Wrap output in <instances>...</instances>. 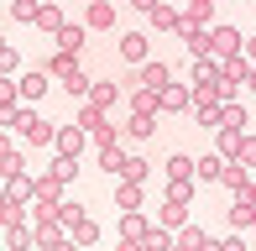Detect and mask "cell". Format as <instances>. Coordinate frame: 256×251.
Listing matches in <instances>:
<instances>
[{
	"mask_svg": "<svg viewBox=\"0 0 256 251\" xmlns=\"http://www.w3.org/2000/svg\"><path fill=\"white\" fill-rule=\"evenodd\" d=\"M10 131H16L26 146H52V131H58V126H52V120H42V116H37V105H16V120H10Z\"/></svg>",
	"mask_w": 256,
	"mask_h": 251,
	"instance_id": "6da1fadb",
	"label": "cell"
},
{
	"mask_svg": "<svg viewBox=\"0 0 256 251\" xmlns=\"http://www.w3.org/2000/svg\"><path fill=\"white\" fill-rule=\"evenodd\" d=\"M236 52H240V26L214 21L209 26V58H236Z\"/></svg>",
	"mask_w": 256,
	"mask_h": 251,
	"instance_id": "7a4b0ae2",
	"label": "cell"
},
{
	"mask_svg": "<svg viewBox=\"0 0 256 251\" xmlns=\"http://www.w3.org/2000/svg\"><path fill=\"white\" fill-rule=\"evenodd\" d=\"M48 89H52L48 68H26V74H16V100H21V105H37Z\"/></svg>",
	"mask_w": 256,
	"mask_h": 251,
	"instance_id": "3957f363",
	"label": "cell"
},
{
	"mask_svg": "<svg viewBox=\"0 0 256 251\" xmlns=\"http://www.w3.org/2000/svg\"><path fill=\"white\" fill-rule=\"evenodd\" d=\"M188 110V84H162L157 89V116H183Z\"/></svg>",
	"mask_w": 256,
	"mask_h": 251,
	"instance_id": "277c9868",
	"label": "cell"
},
{
	"mask_svg": "<svg viewBox=\"0 0 256 251\" xmlns=\"http://www.w3.org/2000/svg\"><path fill=\"white\" fill-rule=\"evenodd\" d=\"M52 42H58V52H74V58H78V52H84V42H89V26H84V21H63Z\"/></svg>",
	"mask_w": 256,
	"mask_h": 251,
	"instance_id": "5b68a950",
	"label": "cell"
},
{
	"mask_svg": "<svg viewBox=\"0 0 256 251\" xmlns=\"http://www.w3.org/2000/svg\"><path fill=\"white\" fill-rule=\"evenodd\" d=\"M52 146H58V157H74V162H78V152L89 146V136L78 131V126H58V131H52Z\"/></svg>",
	"mask_w": 256,
	"mask_h": 251,
	"instance_id": "8992f818",
	"label": "cell"
},
{
	"mask_svg": "<svg viewBox=\"0 0 256 251\" xmlns=\"http://www.w3.org/2000/svg\"><path fill=\"white\" fill-rule=\"evenodd\" d=\"M162 84H172V68L168 63H136V89H162Z\"/></svg>",
	"mask_w": 256,
	"mask_h": 251,
	"instance_id": "52a82bcc",
	"label": "cell"
},
{
	"mask_svg": "<svg viewBox=\"0 0 256 251\" xmlns=\"http://www.w3.org/2000/svg\"><path fill=\"white\" fill-rule=\"evenodd\" d=\"M120 58L126 63H146L152 58V37H146V32H126L120 37Z\"/></svg>",
	"mask_w": 256,
	"mask_h": 251,
	"instance_id": "ba28073f",
	"label": "cell"
},
{
	"mask_svg": "<svg viewBox=\"0 0 256 251\" xmlns=\"http://www.w3.org/2000/svg\"><path fill=\"white\" fill-rule=\"evenodd\" d=\"M225 162H230V157H220V152H204V157H194V184H220Z\"/></svg>",
	"mask_w": 256,
	"mask_h": 251,
	"instance_id": "9c48e42d",
	"label": "cell"
},
{
	"mask_svg": "<svg viewBox=\"0 0 256 251\" xmlns=\"http://www.w3.org/2000/svg\"><path fill=\"white\" fill-rule=\"evenodd\" d=\"M78 74H84V68H78L74 52H52V58H48V78H52V84H68V78H78Z\"/></svg>",
	"mask_w": 256,
	"mask_h": 251,
	"instance_id": "30bf717a",
	"label": "cell"
},
{
	"mask_svg": "<svg viewBox=\"0 0 256 251\" xmlns=\"http://www.w3.org/2000/svg\"><path fill=\"white\" fill-rule=\"evenodd\" d=\"M32 199L37 204H63V184L52 173H32Z\"/></svg>",
	"mask_w": 256,
	"mask_h": 251,
	"instance_id": "8fae6325",
	"label": "cell"
},
{
	"mask_svg": "<svg viewBox=\"0 0 256 251\" xmlns=\"http://www.w3.org/2000/svg\"><path fill=\"white\" fill-rule=\"evenodd\" d=\"M152 230V220H146L142 210H126L120 214V241H131V246H142V236Z\"/></svg>",
	"mask_w": 256,
	"mask_h": 251,
	"instance_id": "7c38bea8",
	"label": "cell"
},
{
	"mask_svg": "<svg viewBox=\"0 0 256 251\" xmlns=\"http://www.w3.org/2000/svg\"><path fill=\"white\" fill-rule=\"evenodd\" d=\"M84 26H89V32H110V26H115V6H110V0H89Z\"/></svg>",
	"mask_w": 256,
	"mask_h": 251,
	"instance_id": "4fadbf2b",
	"label": "cell"
},
{
	"mask_svg": "<svg viewBox=\"0 0 256 251\" xmlns=\"http://www.w3.org/2000/svg\"><path fill=\"white\" fill-rule=\"evenodd\" d=\"M63 6H58V0H48V6H37V16H32V26L37 32H48V37H58V26H63Z\"/></svg>",
	"mask_w": 256,
	"mask_h": 251,
	"instance_id": "5bb4252c",
	"label": "cell"
},
{
	"mask_svg": "<svg viewBox=\"0 0 256 251\" xmlns=\"http://www.w3.org/2000/svg\"><path fill=\"white\" fill-rule=\"evenodd\" d=\"M146 173H152V162H146L142 152H126V162H120V184H146Z\"/></svg>",
	"mask_w": 256,
	"mask_h": 251,
	"instance_id": "9a60e30c",
	"label": "cell"
},
{
	"mask_svg": "<svg viewBox=\"0 0 256 251\" xmlns=\"http://www.w3.org/2000/svg\"><path fill=\"white\" fill-rule=\"evenodd\" d=\"M214 131H246V105H236V100H225L214 116Z\"/></svg>",
	"mask_w": 256,
	"mask_h": 251,
	"instance_id": "2e32d148",
	"label": "cell"
},
{
	"mask_svg": "<svg viewBox=\"0 0 256 251\" xmlns=\"http://www.w3.org/2000/svg\"><path fill=\"white\" fill-rule=\"evenodd\" d=\"M251 214H256V204L246 194H236V204L225 210V220H230V230H251Z\"/></svg>",
	"mask_w": 256,
	"mask_h": 251,
	"instance_id": "e0dca14e",
	"label": "cell"
},
{
	"mask_svg": "<svg viewBox=\"0 0 256 251\" xmlns=\"http://www.w3.org/2000/svg\"><path fill=\"white\" fill-rule=\"evenodd\" d=\"M246 74H251V63L246 58H240V52H236V58H220V84H246Z\"/></svg>",
	"mask_w": 256,
	"mask_h": 251,
	"instance_id": "ac0fdd59",
	"label": "cell"
},
{
	"mask_svg": "<svg viewBox=\"0 0 256 251\" xmlns=\"http://www.w3.org/2000/svg\"><path fill=\"white\" fill-rule=\"evenodd\" d=\"M178 16H183V10H178V6H168V0H157V6L146 10V21H152V32H172V26H178Z\"/></svg>",
	"mask_w": 256,
	"mask_h": 251,
	"instance_id": "d6986e66",
	"label": "cell"
},
{
	"mask_svg": "<svg viewBox=\"0 0 256 251\" xmlns=\"http://www.w3.org/2000/svg\"><path fill=\"white\" fill-rule=\"evenodd\" d=\"M100 126H110V110H100V105H89V100H84V105H78V131L94 136Z\"/></svg>",
	"mask_w": 256,
	"mask_h": 251,
	"instance_id": "ffe728a7",
	"label": "cell"
},
{
	"mask_svg": "<svg viewBox=\"0 0 256 251\" xmlns=\"http://www.w3.org/2000/svg\"><path fill=\"white\" fill-rule=\"evenodd\" d=\"M0 188H6V199L32 204V173H10V178H0Z\"/></svg>",
	"mask_w": 256,
	"mask_h": 251,
	"instance_id": "44dd1931",
	"label": "cell"
},
{
	"mask_svg": "<svg viewBox=\"0 0 256 251\" xmlns=\"http://www.w3.org/2000/svg\"><path fill=\"white\" fill-rule=\"evenodd\" d=\"M188 78H194L188 89H199V84H214V78H220V58H194V63H188Z\"/></svg>",
	"mask_w": 256,
	"mask_h": 251,
	"instance_id": "7402d4cb",
	"label": "cell"
},
{
	"mask_svg": "<svg viewBox=\"0 0 256 251\" xmlns=\"http://www.w3.org/2000/svg\"><path fill=\"white\" fill-rule=\"evenodd\" d=\"M183 21H188V26H214V0H188V10H183Z\"/></svg>",
	"mask_w": 256,
	"mask_h": 251,
	"instance_id": "603a6c76",
	"label": "cell"
},
{
	"mask_svg": "<svg viewBox=\"0 0 256 251\" xmlns=\"http://www.w3.org/2000/svg\"><path fill=\"white\" fill-rule=\"evenodd\" d=\"M68 241H74L78 251H84V246H94V241H100V220H94V214H84V220L68 230Z\"/></svg>",
	"mask_w": 256,
	"mask_h": 251,
	"instance_id": "cb8c5ba5",
	"label": "cell"
},
{
	"mask_svg": "<svg viewBox=\"0 0 256 251\" xmlns=\"http://www.w3.org/2000/svg\"><path fill=\"white\" fill-rule=\"evenodd\" d=\"M157 225H162V230H178V225H188V204H172V199H162Z\"/></svg>",
	"mask_w": 256,
	"mask_h": 251,
	"instance_id": "d4e9b609",
	"label": "cell"
},
{
	"mask_svg": "<svg viewBox=\"0 0 256 251\" xmlns=\"http://www.w3.org/2000/svg\"><path fill=\"white\" fill-rule=\"evenodd\" d=\"M142 204H146V194H142V184H120V188H115V210H142Z\"/></svg>",
	"mask_w": 256,
	"mask_h": 251,
	"instance_id": "484cf974",
	"label": "cell"
},
{
	"mask_svg": "<svg viewBox=\"0 0 256 251\" xmlns=\"http://www.w3.org/2000/svg\"><path fill=\"white\" fill-rule=\"evenodd\" d=\"M220 184H225L230 194H246V184H251V173L240 162H225V173H220Z\"/></svg>",
	"mask_w": 256,
	"mask_h": 251,
	"instance_id": "4316f807",
	"label": "cell"
},
{
	"mask_svg": "<svg viewBox=\"0 0 256 251\" xmlns=\"http://www.w3.org/2000/svg\"><path fill=\"white\" fill-rule=\"evenodd\" d=\"M126 136H131V142H146V136H157V116H131V120H126Z\"/></svg>",
	"mask_w": 256,
	"mask_h": 251,
	"instance_id": "83f0119b",
	"label": "cell"
},
{
	"mask_svg": "<svg viewBox=\"0 0 256 251\" xmlns=\"http://www.w3.org/2000/svg\"><path fill=\"white\" fill-rule=\"evenodd\" d=\"M84 214H89L84 204H74V199H68V194H63V204H58V225H63V230H74V225L84 220Z\"/></svg>",
	"mask_w": 256,
	"mask_h": 251,
	"instance_id": "f1b7e54d",
	"label": "cell"
},
{
	"mask_svg": "<svg viewBox=\"0 0 256 251\" xmlns=\"http://www.w3.org/2000/svg\"><path fill=\"white\" fill-rule=\"evenodd\" d=\"M131 116H157V89H131Z\"/></svg>",
	"mask_w": 256,
	"mask_h": 251,
	"instance_id": "f546056e",
	"label": "cell"
},
{
	"mask_svg": "<svg viewBox=\"0 0 256 251\" xmlns=\"http://www.w3.org/2000/svg\"><path fill=\"white\" fill-rule=\"evenodd\" d=\"M172 246L199 251V246H204V230H199V225H178V230H172Z\"/></svg>",
	"mask_w": 256,
	"mask_h": 251,
	"instance_id": "4dcf8cb0",
	"label": "cell"
},
{
	"mask_svg": "<svg viewBox=\"0 0 256 251\" xmlns=\"http://www.w3.org/2000/svg\"><path fill=\"white\" fill-rule=\"evenodd\" d=\"M84 100H89V105H100V110H110L115 100H120V89H115V84H89Z\"/></svg>",
	"mask_w": 256,
	"mask_h": 251,
	"instance_id": "1f68e13d",
	"label": "cell"
},
{
	"mask_svg": "<svg viewBox=\"0 0 256 251\" xmlns=\"http://www.w3.org/2000/svg\"><path fill=\"white\" fill-rule=\"evenodd\" d=\"M162 173H168V178H194V157H188V152H172Z\"/></svg>",
	"mask_w": 256,
	"mask_h": 251,
	"instance_id": "d6a6232c",
	"label": "cell"
},
{
	"mask_svg": "<svg viewBox=\"0 0 256 251\" xmlns=\"http://www.w3.org/2000/svg\"><path fill=\"white\" fill-rule=\"evenodd\" d=\"M168 199L172 204H194V178H168Z\"/></svg>",
	"mask_w": 256,
	"mask_h": 251,
	"instance_id": "836d02e7",
	"label": "cell"
},
{
	"mask_svg": "<svg viewBox=\"0 0 256 251\" xmlns=\"http://www.w3.org/2000/svg\"><path fill=\"white\" fill-rule=\"evenodd\" d=\"M6 246L10 251H32V225H6Z\"/></svg>",
	"mask_w": 256,
	"mask_h": 251,
	"instance_id": "e575fe53",
	"label": "cell"
},
{
	"mask_svg": "<svg viewBox=\"0 0 256 251\" xmlns=\"http://www.w3.org/2000/svg\"><path fill=\"white\" fill-rule=\"evenodd\" d=\"M168 246H172V230H162V225H152L142 236V251H168Z\"/></svg>",
	"mask_w": 256,
	"mask_h": 251,
	"instance_id": "d590c367",
	"label": "cell"
},
{
	"mask_svg": "<svg viewBox=\"0 0 256 251\" xmlns=\"http://www.w3.org/2000/svg\"><path fill=\"white\" fill-rule=\"evenodd\" d=\"M48 173H52V178H58V184H63V188H68V184H74V178H78V162H74V157H58V162L48 168Z\"/></svg>",
	"mask_w": 256,
	"mask_h": 251,
	"instance_id": "8d00e7d4",
	"label": "cell"
},
{
	"mask_svg": "<svg viewBox=\"0 0 256 251\" xmlns=\"http://www.w3.org/2000/svg\"><path fill=\"white\" fill-rule=\"evenodd\" d=\"M240 136H246V131H214V152H220V157H236Z\"/></svg>",
	"mask_w": 256,
	"mask_h": 251,
	"instance_id": "74e56055",
	"label": "cell"
},
{
	"mask_svg": "<svg viewBox=\"0 0 256 251\" xmlns=\"http://www.w3.org/2000/svg\"><path fill=\"white\" fill-rule=\"evenodd\" d=\"M120 162H126L120 142H115V146H100V168H104V173H120Z\"/></svg>",
	"mask_w": 256,
	"mask_h": 251,
	"instance_id": "f35d334b",
	"label": "cell"
},
{
	"mask_svg": "<svg viewBox=\"0 0 256 251\" xmlns=\"http://www.w3.org/2000/svg\"><path fill=\"white\" fill-rule=\"evenodd\" d=\"M0 225H26V204L6 199V204H0Z\"/></svg>",
	"mask_w": 256,
	"mask_h": 251,
	"instance_id": "ab89813d",
	"label": "cell"
},
{
	"mask_svg": "<svg viewBox=\"0 0 256 251\" xmlns=\"http://www.w3.org/2000/svg\"><path fill=\"white\" fill-rule=\"evenodd\" d=\"M0 74H6V78H16V74H21V52L10 48V42L0 48Z\"/></svg>",
	"mask_w": 256,
	"mask_h": 251,
	"instance_id": "60d3db41",
	"label": "cell"
},
{
	"mask_svg": "<svg viewBox=\"0 0 256 251\" xmlns=\"http://www.w3.org/2000/svg\"><path fill=\"white\" fill-rule=\"evenodd\" d=\"M230 162H240V168H256V136H240V146H236V157Z\"/></svg>",
	"mask_w": 256,
	"mask_h": 251,
	"instance_id": "b9f144b4",
	"label": "cell"
},
{
	"mask_svg": "<svg viewBox=\"0 0 256 251\" xmlns=\"http://www.w3.org/2000/svg\"><path fill=\"white\" fill-rule=\"evenodd\" d=\"M10 16H16V21H26V26H32V16H37V0H10Z\"/></svg>",
	"mask_w": 256,
	"mask_h": 251,
	"instance_id": "7bdbcfd3",
	"label": "cell"
},
{
	"mask_svg": "<svg viewBox=\"0 0 256 251\" xmlns=\"http://www.w3.org/2000/svg\"><path fill=\"white\" fill-rule=\"evenodd\" d=\"M0 105H21L16 100V78H6V74H0Z\"/></svg>",
	"mask_w": 256,
	"mask_h": 251,
	"instance_id": "ee69618b",
	"label": "cell"
},
{
	"mask_svg": "<svg viewBox=\"0 0 256 251\" xmlns=\"http://www.w3.org/2000/svg\"><path fill=\"white\" fill-rule=\"evenodd\" d=\"M220 251H246V241H240V230H230L225 241H220Z\"/></svg>",
	"mask_w": 256,
	"mask_h": 251,
	"instance_id": "f6af8a7d",
	"label": "cell"
},
{
	"mask_svg": "<svg viewBox=\"0 0 256 251\" xmlns=\"http://www.w3.org/2000/svg\"><path fill=\"white\" fill-rule=\"evenodd\" d=\"M240 58H246V63L256 68V37H240Z\"/></svg>",
	"mask_w": 256,
	"mask_h": 251,
	"instance_id": "bcb514c9",
	"label": "cell"
},
{
	"mask_svg": "<svg viewBox=\"0 0 256 251\" xmlns=\"http://www.w3.org/2000/svg\"><path fill=\"white\" fill-rule=\"evenodd\" d=\"M6 152H16V146H10V131H0V157Z\"/></svg>",
	"mask_w": 256,
	"mask_h": 251,
	"instance_id": "7dc6e473",
	"label": "cell"
},
{
	"mask_svg": "<svg viewBox=\"0 0 256 251\" xmlns=\"http://www.w3.org/2000/svg\"><path fill=\"white\" fill-rule=\"evenodd\" d=\"M152 6H157V0H131V10H142V16H146Z\"/></svg>",
	"mask_w": 256,
	"mask_h": 251,
	"instance_id": "c3c4849f",
	"label": "cell"
},
{
	"mask_svg": "<svg viewBox=\"0 0 256 251\" xmlns=\"http://www.w3.org/2000/svg\"><path fill=\"white\" fill-rule=\"evenodd\" d=\"M199 251H220V241H214V236H204V246Z\"/></svg>",
	"mask_w": 256,
	"mask_h": 251,
	"instance_id": "681fc988",
	"label": "cell"
},
{
	"mask_svg": "<svg viewBox=\"0 0 256 251\" xmlns=\"http://www.w3.org/2000/svg\"><path fill=\"white\" fill-rule=\"evenodd\" d=\"M52 251H78V246H74V241H58V246H52Z\"/></svg>",
	"mask_w": 256,
	"mask_h": 251,
	"instance_id": "f907efd6",
	"label": "cell"
},
{
	"mask_svg": "<svg viewBox=\"0 0 256 251\" xmlns=\"http://www.w3.org/2000/svg\"><path fill=\"white\" fill-rule=\"evenodd\" d=\"M246 89H251V94H256V68H251V74H246Z\"/></svg>",
	"mask_w": 256,
	"mask_h": 251,
	"instance_id": "816d5d0a",
	"label": "cell"
},
{
	"mask_svg": "<svg viewBox=\"0 0 256 251\" xmlns=\"http://www.w3.org/2000/svg\"><path fill=\"white\" fill-rule=\"evenodd\" d=\"M246 199H251V204H256V178H251V184H246Z\"/></svg>",
	"mask_w": 256,
	"mask_h": 251,
	"instance_id": "f5cc1de1",
	"label": "cell"
},
{
	"mask_svg": "<svg viewBox=\"0 0 256 251\" xmlns=\"http://www.w3.org/2000/svg\"><path fill=\"white\" fill-rule=\"evenodd\" d=\"M115 251H142V246H131V241H120V246H115Z\"/></svg>",
	"mask_w": 256,
	"mask_h": 251,
	"instance_id": "db71d44e",
	"label": "cell"
},
{
	"mask_svg": "<svg viewBox=\"0 0 256 251\" xmlns=\"http://www.w3.org/2000/svg\"><path fill=\"white\" fill-rule=\"evenodd\" d=\"M0 48H6V32H0Z\"/></svg>",
	"mask_w": 256,
	"mask_h": 251,
	"instance_id": "11a10c76",
	"label": "cell"
},
{
	"mask_svg": "<svg viewBox=\"0 0 256 251\" xmlns=\"http://www.w3.org/2000/svg\"><path fill=\"white\" fill-rule=\"evenodd\" d=\"M0 204H6V188H0Z\"/></svg>",
	"mask_w": 256,
	"mask_h": 251,
	"instance_id": "9f6ffc18",
	"label": "cell"
},
{
	"mask_svg": "<svg viewBox=\"0 0 256 251\" xmlns=\"http://www.w3.org/2000/svg\"><path fill=\"white\" fill-rule=\"evenodd\" d=\"M251 230H256V214H251Z\"/></svg>",
	"mask_w": 256,
	"mask_h": 251,
	"instance_id": "6f0895ef",
	"label": "cell"
},
{
	"mask_svg": "<svg viewBox=\"0 0 256 251\" xmlns=\"http://www.w3.org/2000/svg\"><path fill=\"white\" fill-rule=\"evenodd\" d=\"M168 251H183V246H168Z\"/></svg>",
	"mask_w": 256,
	"mask_h": 251,
	"instance_id": "680465c9",
	"label": "cell"
},
{
	"mask_svg": "<svg viewBox=\"0 0 256 251\" xmlns=\"http://www.w3.org/2000/svg\"><path fill=\"white\" fill-rule=\"evenodd\" d=\"M37 6H48V0H37Z\"/></svg>",
	"mask_w": 256,
	"mask_h": 251,
	"instance_id": "91938a15",
	"label": "cell"
},
{
	"mask_svg": "<svg viewBox=\"0 0 256 251\" xmlns=\"http://www.w3.org/2000/svg\"><path fill=\"white\" fill-rule=\"evenodd\" d=\"M6 6H10V0H6Z\"/></svg>",
	"mask_w": 256,
	"mask_h": 251,
	"instance_id": "94428289",
	"label": "cell"
}]
</instances>
